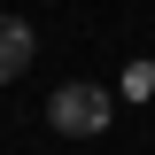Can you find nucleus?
I'll use <instances>...</instances> for the list:
<instances>
[{"instance_id":"obj_1","label":"nucleus","mask_w":155,"mask_h":155,"mask_svg":"<svg viewBox=\"0 0 155 155\" xmlns=\"http://www.w3.org/2000/svg\"><path fill=\"white\" fill-rule=\"evenodd\" d=\"M109 116H116V93H109V85H62V93L47 101V124L70 132V140H101Z\"/></svg>"},{"instance_id":"obj_2","label":"nucleus","mask_w":155,"mask_h":155,"mask_svg":"<svg viewBox=\"0 0 155 155\" xmlns=\"http://www.w3.org/2000/svg\"><path fill=\"white\" fill-rule=\"evenodd\" d=\"M23 70H31V23L0 16V85H8V78H23Z\"/></svg>"},{"instance_id":"obj_3","label":"nucleus","mask_w":155,"mask_h":155,"mask_svg":"<svg viewBox=\"0 0 155 155\" xmlns=\"http://www.w3.org/2000/svg\"><path fill=\"white\" fill-rule=\"evenodd\" d=\"M155 93V62H132V70H124V101H147Z\"/></svg>"}]
</instances>
